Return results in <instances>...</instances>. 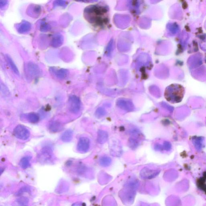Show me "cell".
<instances>
[{
  "label": "cell",
  "mask_w": 206,
  "mask_h": 206,
  "mask_svg": "<svg viewBox=\"0 0 206 206\" xmlns=\"http://www.w3.org/2000/svg\"><path fill=\"white\" fill-rule=\"evenodd\" d=\"M57 2V3H56V4H57V5H60V6H62V5H64L65 4V1H56Z\"/></svg>",
  "instance_id": "obj_20"
},
{
  "label": "cell",
  "mask_w": 206,
  "mask_h": 206,
  "mask_svg": "<svg viewBox=\"0 0 206 206\" xmlns=\"http://www.w3.org/2000/svg\"><path fill=\"white\" fill-rule=\"evenodd\" d=\"M84 16L88 23L96 30H105L109 26V9L104 2H100L87 6L84 9Z\"/></svg>",
  "instance_id": "obj_1"
},
{
  "label": "cell",
  "mask_w": 206,
  "mask_h": 206,
  "mask_svg": "<svg viewBox=\"0 0 206 206\" xmlns=\"http://www.w3.org/2000/svg\"><path fill=\"white\" fill-rule=\"evenodd\" d=\"M105 114H106V111H105V109L101 107L97 108L96 111V113H95L96 117H99V118L103 117Z\"/></svg>",
  "instance_id": "obj_18"
},
{
  "label": "cell",
  "mask_w": 206,
  "mask_h": 206,
  "mask_svg": "<svg viewBox=\"0 0 206 206\" xmlns=\"http://www.w3.org/2000/svg\"><path fill=\"white\" fill-rule=\"evenodd\" d=\"M73 137V132L71 130H66L62 134L61 139L64 142H69L72 140Z\"/></svg>",
  "instance_id": "obj_9"
},
{
  "label": "cell",
  "mask_w": 206,
  "mask_h": 206,
  "mask_svg": "<svg viewBox=\"0 0 206 206\" xmlns=\"http://www.w3.org/2000/svg\"><path fill=\"white\" fill-rule=\"evenodd\" d=\"M72 206H84L82 204L80 203H76L74 204Z\"/></svg>",
  "instance_id": "obj_22"
},
{
  "label": "cell",
  "mask_w": 206,
  "mask_h": 206,
  "mask_svg": "<svg viewBox=\"0 0 206 206\" xmlns=\"http://www.w3.org/2000/svg\"><path fill=\"white\" fill-rule=\"evenodd\" d=\"M31 159V157L26 156L23 157L21 160L20 162V165L22 168L23 169L27 168L30 165V161Z\"/></svg>",
  "instance_id": "obj_12"
},
{
  "label": "cell",
  "mask_w": 206,
  "mask_h": 206,
  "mask_svg": "<svg viewBox=\"0 0 206 206\" xmlns=\"http://www.w3.org/2000/svg\"><path fill=\"white\" fill-rule=\"evenodd\" d=\"M185 93V89L181 84H170L165 89L164 97L166 100L172 104L181 102Z\"/></svg>",
  "instance_id": "obj_2"
},
{
  "label": "cell",
  "mask_w": 206,
  "mask_h": 206,
  "mask_svg": "<svg viewBox=\"0 0 206 206\" xmlns=\"http://www.w3.org/2000/svg\"><path fill=\"white\" fill-rule=\"evenodd\" d=\"M111 162V159L109 157H103L100 159V164L104 166H108L110 164Z\"/></svg>",
  "instance_id": "obj_16"
},
{
  "label": "cell",
  "mask_w": 206,
  "mask_h": 206,
  "mask_svg": "<svg viewBox=\"0 0 206 206\" xmlns=\"http://www.w3.org/2000/svg\"><path fill=\"white\" fill-rule=\"evenodd\" d=\"M6 58L7 59L8 62L10 64L11 68L12 69L13 71H14V72L15 74H16L17 75H19V71L18 70V68L16 66L15 64H14V62L13 61L12 59H11V58L8 55H6Z\"/></svg>",
  "instance_id": "obj_14"
},
{
  "label": "cell",
  "mask_w": 206,
  "mask_h": 206,
  "mask_svg": "<svg viewBox=\"0 0 206 206\" xmlns=\"http://www.w3.org/2000/svg\"><path fill=\"white\" fill-rule=\"evenodd\" d=\"M68 107L71 113H78L80 108V101L79 97L74 95L71 96L68 99Z\"/></svg>",
  "instance_id": "obj_3"
},
{
  "label": "cell",
  "mask_w": 206,
  "mask_h": 206,
  "mask_svg": "<svg viewBox=\"0 0 206 206\" xmlns=\"http://www.w3.org/2000/svg\"><path fill=\"white\" fill-rule=\"evenodd\" d=\"M6 1H1V3H0V5H1V7H2V6H4L6 4Z\"/></svg>",
  "instance_id": "obj_21"
},
{
  "label": "cell",
  "mask_w": 206,
  "mask_h": 206,
  "mask_svg": "<svg viewBox=\"0 0 206 206\" xmlns=\"http://www.w3.org/2000/svg\"><path fill=\"white\" fill-rule=\"evenodd\" d=\"M108 138V134L106 131L102 130H99L97 134V141L99 143L102 144L105 143Z\"/></svg>",
  "instance_id": "obj_8"
},
{
  "label": "cell",
  "mask_w": 206,
  "mask_h": 206,
  "mask_svg": "<svg viewBox=\"0 0 206 206\" xmlns=\"http://www.w3.org/2000/svg\"><path fill=\"white\" fill-rule=\"evenodd\" d=\"M117 104L118 107L126 111H133L134 109V104L132 101L126 99H119L117 100Z\"/></svg>",
  "instance_id": "obj_5"
},
{
  "label": "cell",
  "mask_w": 206,
  "mask_h": 206,
  "mask_svg": "<svg viewBox=\"0 0 206 206\" xmlns=\"http://www.w3.org/2000/svg\"><path fill=\"white\" fill-rule=\"evenodd\" d=\"M129 144L131 148L134 149L138 146V142L137 140L131 138L129 139Z\"/></svg>",
  "instance_id": "obj_19"
},
{
  "label": "cell",
  "mask_w": 206,
  "mask_h": 206,
  "mask_svg": "<svg viewBox=\"0 0 206 206\" xmlns=\"http://www.w3.org/2000/svg\"><path fill=\"white\" fill-rule=\"evenodd\" d=\"M29 72L31 73V75L32 76H36L39 73V69L37 67L36 65L35 64H33V63L31 64H29L28 67Z\"/></svg>",
  "instance_id": "obj_13"
},
{
  "label": "cell",
  "mask_w": 206,
  "mask_h": 206,
  "mask_svg": "<svg viewBox=\"0 0 206 206\" xmlns=\"http://www.w3.org/2000/svg\"><path fill=\"white\" fill-rule=\"evenodd\" d=\"M31 26L28 22H25L21 23L18 27V31L19 33H23L27 32L31 28Z\"/></svg>",
  "instance_id": "obj_10"
},
{
  "label": "cell",
  "mask_w": 206,
  "mask_h": 206,
  "mask_svg": "<svg viewBox=\"0 0 206 206\" xmlns=\"http://www.w3.org/2000/svg\"><path fill=\"white\" fill-rule=\"evenodd\" d=\"M49 129L50 131L53 132V133H56V132L61 131L63 129V126L60 123L55 121L50 124Z\"/></svg>",
  "instance_id": "obj_7"
},
{
  "label": "cell",
  "mask_w": 206,
  "mask_h": 206,
  "mask_svg": "<svg viewBox=\"0 0 206 206\" xmlns=\"http://www.w3.org/2000/svg\"><path fill=\"white\" fill-rule=\"evenodd\" d=\"M90 141L89 138L85 137L80 138L78 142L77 150L81 152H86L89 148Z\"/></svg>",
  "instance_id": "obj_6"
},
{
  "label": "cell",
  "mask_w": 206,
  "mask_h": 206,
  "mask_svg": "<svg viewBox=\"0 0 206 206\" xmlns=\"http://www.w3.org/2000/svg\"><path fill=\"white\" fill-rule=\"evenodd\" d=\"M63 42V39L61 35H57L53 38L52 46L55 47H59L61 45Z\"/></svg>",
  "instance_id": "obj_11"
},
{
  "label": "cell",
  "mask_w": 206,
  "mask_h": 206,
  "mask_svg": "<svg viewBox=\"0 0 206 206\" xmlns=\"http://www.w3.org/2000/svg\"><path fill=\"white\" fill-rule=\"evenodd\" d=\"M27 119L30 122L32 123L37 122L39 120V116L35 113H30L27 115Z\"/></svg>",
  "instance_id": "obj_15"
},
{
  "label": "cell",
  "mask_w": 206,
  "mask_h": 206,
  "mask_svg": "<svg viewBox=\"0 0 206 206\" xmlns=\"http://www.w3.org/2000/svg\"><path fill=\"white\" fill-rule=\"evenodd\" d=\"M68 74V71L65 69L59 70L56 72V76L60 79L64 78Z\"/></svg>",
  "instance_id": "obj_17"
},
{
  "label": "cell",
  "mask_w": 206,
  "mask_h": 206,
  "mask_svg": "<svg viewBox=\"0 0 206 206\" xmlns=\"http://www.w3.org/2000/svg\"><path fill=\"white\" fill-rule=\"evenodd\" d=\"M14 134L19 139L26 140L30 137V133L26 127L22 125H19L14 129Z\"/></svg>",
  "instance_id": "obj_4"
}]
</instances>
